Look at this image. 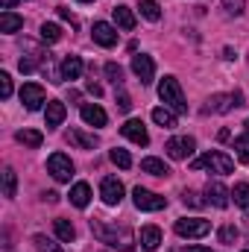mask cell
<instances>
[{"label": "cell", "mask_w": 249, "mask_h": 252, "mask_svg": "<svg viewBox=\"0 0 249 252\" xmlns=\"http://www.w3.org/2000/svg\"><path fill=\"white\" fill-rule=\"evenodd\" d=\"M32 244H35V250H38V252H62V247H59L56 241H50L47 235H35V238H32Z\"/></svg>", "instance_id": "32"}, {"label": "cell", "mask_w": 249, "mask_h": 252, "mask_svg": "<svg viewBox=\"0 0 249 252\" xmlns=\"http://www.w3.org/2000/svg\"><path fill=\"white\" fill-rule=\"evenodd\" d=\"M138 9H141V15H144L147 21H158V18H161V6H158L156 0H141Z\"/></svg>", "instance_id": "29"}, {"label": "cell", "mask_w": 249, "mask_h": 252, "mask_svg": "<svg viewBox=\"0 0 249 252\" xmlns=\"http://www.w3.org/2000/svg\"><path fill=\"white\" fill-rule=\"evenodd\" d=\"M153 121L161 126V129H173L176 126V112L167 109V106H158V109H153Z\"/></svg>", "instance_id": "21"}, {"label": "cell", "mask_w": 249, "mask_h": 252, "mask_svg": "<svg viewBox=\"0 0 249 252\" xmlns=\"http://www.w3.org/2000/svg\"><path fill=\"white\" fill-rule=\"evenodd\" d=\"M176 235L179 238H205L208 232H211V223L208 220H202V217H182V220H176Z\"/></svg>", "instance_id": "4"}, {"label": "cell", "mask_w": 249, "mask_h": 252, "mask_svg": "<svg viewBox=\"0 0 249 252\" xmlns=\"http://www.w3.org/2000/svg\"><path fill=\"white\" fill-rule=\"evenodd\" d=\"M217 238H220V244H235L241 238V232H238V226H223L217 232Z\"/></svg>", "instance_id": "35"}, {"label": "cell", "mask_w": 249, "mask_h": 252, "mask_svg": "<svg viewBox=\"0 0 249 252\" xmlns=\"http://www.w3.org/2000/svg\"><path fill=\"white\" fill-rule=\"evenodd\" d=\"M15 190H18V173L12 170V167H3V196H15Z\"/></svg>", "instance_id": "27"}, {"label": "cell", "mask_w": 249, "mask_h": 252, "mask_svg": "<svg viewBox=\"0 0 249 252\" xmlns=\"http://www.w3.org/2000/svg\"><path fill=\"white\" fill-rule=\"evenodd\" d=\"M132 70H135V76L141 79V85H150L153 82V76H156V62L150 59V56H135L132 59Z\"/></svg>", "instance_id": "14"}, {"label": "cell", "mask_w": 249, "mask_h": 252, "mask_svg": "<svg viewBox=\"0 0 249 252\" xmlns=\"http://www.w3.org/2000/svg\"><path fill=\"white\" fill-rule=\"evenodd\" d=\"M62 38V30H59V24H41V41H47V44H56Z\"/></svg>", "instance_id": "31"}, {"label": "cell", "mask_w": 249, "mask_h": 252, "mask_svg": "<svg viewBox=\"0 0 249 252\" xmlns=\"http://www.w3.org/2000/svg\"><path fill=\"white\" fill-rule=\"evenodd\" d=\"M244 252H249V247H247V250H244Z\"/></svg>", "instance_id": "48"}, {"label": "cell", "mask_w": 249, "mask_h": 252, "mask_svg": "<svg viewBox=\"0 0 249 252\" xmlns=\"http://www.w3.org/2000/svg\"><path fill=\"white\" fill-rule=\"evenodd\" d=\"M64 115H67V109H64V103H59V100H50L47 109H44V121H47L50 129H53V126H62Z\"/></svg>", "instance_id": "17"}, {"label": "cell", "mask_w": 249, "mask_h": 252, "mask_svg": "<svg viewBox=\"0 0 249 252\" xmlns=\"http://www.w3.org/2000/svg\"><path fill=\"white\" fill-rule=\"evenodd\" d=\"M158 97H161V103H164L167 109H173L176 115H185L187 112L185 94H182L176 76H164V79H161V85H158Z\"/></svg>", "instance_id": "2"}, {"label": "cell", "mask_w": 249, "mask_h": 252, "mask_svg": "<svg viewBox=\"0 0 249 252\" xmlns=\"http://www.w3.org/2000/svg\"><path fill=\"white\" fill-rule=\"evenodd\" d=\"M79 115H82V121H85L88 126H106V124H109L106 112H103L97 103H85V106L79 109Z\"/></svg>", "instance_id": "15"}, {"label": "cell", "mask_w": 249, "mask_h": 252, "mask_svg": "<svg viewBox=\"0 0 249 252\" xmlns=\"http://www.w3.org/2000/svg\"><path fill=\"white\" fill-rule=\"evenodd\" d=\"M223 6H226V12H229V15H241V12H244V6H247V0H223Z\"/></svg>", "instance_id": "38"}, {"label": "cell", "mask_w": 249, "mask_h": 252, "mask_svg": "<svg viewBox=\"0 0 249 252\" xmlns=\"http://www.w3.org/2000/svg\"><path fill=\"white\" fill-rule=\"evenodd\" d=\"M121 135H124V138H129L132 144H138V147H147V144H150L147 126L141 124V121H135V118H132V121H126V124L121 126Z\"/></svg>", "instance_id": "13"}, {"label": "cell", "mask_w": 249, "mask_h": 252, "mask_svg": "<svg viewBox=\"0 0 249 252\" xmlns=\"http://www.w3.org/2000/svg\"><path fill=\"white\" fill-rule=\"evenodd\" d=\"M141 170H144V173H150V176H161V179H164V176H170V167H167L161 158H153V156H147V158L141 161Z\"/></svg>", "instance_id": "19"}, {"label": "cell", "mask_w": 249, "mask_h": 252, "mask_svg": "<svg viewBox=\"0 0 249 252\" xmlns=\"http://www.w3.org/2000/svg\"><path fill=\"white\" fill-rule=\"evenodd\" d=\"M44 199H47V202H59V193H56V190H47Z\"/></svg>", "instance_id": "44"}, {"label": "cell", "mask_w": 249, "mask_h": 252, "mask_svg": "<svg viewBox=\"0 0 249 252\" xmlns=\"http://www.w3.org/2000/svg\"><path fill=\"white\" fill-rule=\"evenodd\" d=\"M67 141L76 144V147H82V150H94V147H97V138H94V135H85V132H79V129H70V132H67Z\"/></svg>", "instance_id": "25"}, {"label": "cell", "mask_w": 249, "mask_h": 252, "mask_svg": "<svg viewBox=\"0 0 249 252\" xmlns=\"http://www.w3.org/2000/svg\"><path fill=\"white\" fill-rule=\"evenodd\" d=\"M91 232L103 241V244H109V247H115V250L121 252H132V232L126 229V226H106V223H100V220H91Z\"/></svg>", "instance_id": "1"}, {"label": "cell", "mask_w": 249, "mask_h": 252, "mask_svg": "<svg viewBox=\"0 0 249 252\" xmlns=\"http://www.w3.org/2000/svg\"><path fill=\"white\" fill-rule=\"evenodd\" d=\"M21 103L30 109V112H38L44 103H50V100H44V88L41 85H35V82H27L24 88H21Z\"/></svg>", "instance_id": "9"}, {"label": "cell", "mask_w": 249, "mask_h": 252, "mask_svg": "<svg viewBox=\"0 0 249 252\" xmlns=\"http://www.w3.org/2000/svg\"><path fill=\"white\" fill-rule=\"evenodd\" d=\"M118 109H121V112H129V109H132V100H129V94H126V91L118 94Z\"/></svg>", "instance_id": "39"}, {"label": "cell", "mask_w": 249, "mask_h": 252, "mask_svg": "<svg viewBox=\"0 0 249 252\" xmlns=\"http://www.w3.org/2000/svg\"><path fill=\"white\" fill-rule=\"evenodd\" d=\"M229 196H232V190L226 188L223 182H208L205 185V202L214 205V208H226L229 205Z\"/></svg>", "instance_id": "12"}, {"label": "cell", "mask_w": 249, "mask_h": 252, "mask_svg": "<svg viewBox=\"0 0 249 252\" xmlns=\"http://www.w3.org/2000/svg\"><path fill=\"white\" fill-rule=\"evenodd\" d=\"M79 3H91V0H79Z\"/></svg>", "instance_id": "47"}, {"label": "cell", "mask_w": 249, "mask_h": 252, "mask_svg": "<svg viewBox=\"0 0 249 252\" xmlns=\"http://www.w3.org/2000/svg\"><path fill=\"white\" fill-rule=\"evenodd\" d=\"M100 196H103L106 205H118V202L124 199V182L115 179V176H106V179L100 182Z\"/></svg>", "instance_id": "10"}, {"label": "cell", "mask_w": 249, "mask_h": 252, "mask_svg": "<svg viewBox=\"0 0 249 252\" xmlns=\"http://www.w3.org/2000/svg\"><path fill=\"white\" fill-rule=\"evenodd\" d=\"M190 167H193V170H202V167H208L211 173H217V176H226V173H232V170H235V161H232L226 153H220V150H211V153H205V156L193 158V161H190Z\"/></svg>", "instance_id": "3"}, {"label": "cell", "mask_w": 249, "mask_h": 252, "mask_svg": "<svg viewBox=\"0 0 249 252\" xmlns=\"http://www.w3.org/2000/svg\"><path fill=\"white\" fill-rule=\"evenodd\" d=\"M182 199H185V205H202V199H199L193 190H185V193H182Z\"/></svg>", "instance_id": "40"}, {"label": "cell", "mask_w": 249, "mask_h": 252, "mask_svg": "<svg viewBox=\"0 0 249 252\" xmlns=\"http://www.w3.org/2000/svg\"><path fill=\"white\" fill-rule=\"evenodd\" d=\"M106 76H109L115 85H121V82H124V67H121V64H115V62H109V64H106Z\"/></svg>", "instance_id": "36"}, {"label": "cell", "mask_w": 249, "mask_h": 252, "mask_svg": "<svg viewBox=\"0 0 249 252\" xmlns=\"http://www.w3.org/2000/svg\"><path fill=\"white\" fill-rule=\"evenodd\" d=\"M24 27V18L15 12H0V32H18Z\"/></svg>", "instance_id": "23"}, {"label": "cell", "mask_w": 249, "mask_h": 252, "mask_svg": "<svg viewBox=\"0 0 249 252\" xmlns=\"http://www.w3.org/2000/svg\"><path fill=\"white\" fill-rule=\"evenodd\" d=\"M235 156H238L244 164H249V132L241 135V138H235Z\"/></svg>", "instance_id": "33"}, {"label": "cell", "mask_w": 249, "mask_h": 252, "mask_svg": "<svg viewBox=\"0 0 249 252\" xmlns=\"http://www.w3.org/2000/svg\"><path fill=\"white\" fill-rule=\"evenodd\" d=\"M15 3H18V0H0V9H3V12H12Z\"/></svg>", "instance_id": "43"}, {"label": "cell", "mask_w": 249, "mask_h": 252, "mask_svg": "<svg viewBox=\"0 0 249 252\" xmlns=\"http://www.w3.org/2000/svg\"><path fill=\"white\" fill-rule=\"evenodd\" d=\"M85 88H88V91H91L94 97H100V94H103V88H100V85H97L94 79H88V85H85Z\"/></svg>", "instance_id": "42"}, {"label": "cell", "mask_w": 249, "mask_h": 252, "mask_svg": "<svg viewBox=\"0 0 249 252\" xmlns=\"http://www.w3.org/2000/svg\"><path fill=\"white\" fill-rule=\"evenodd\" d=\"M70 202H73L76 208H85V205L91 202V185H88V182H76V185L70 188Z\"/></svg>", "instance_id": "20"}, {"label": "cell", "mask_w": 249, "mask_h": 252, "mask_svg": "<svg viewBox=\"0 0 249 252\" xmlns=\"http://www.w3.org/2000/svg\"><path fill=\"white\" fill-rule=\"evenodd\" d=\"M109 158H112L118 167H124V170H126V167H132V156H129L126 150H121V147H118V150H112V153H109Z\"/></svg>", "instance_id": "34"}, {"label": "cell", "mask_w": 249, "mask_h": 252, "mask_svg": "<svg viewBox=\"0 0 249 252\" xmlns=\"http://www.w3.org/2000/svg\"><path fill=\"white\" fill-rule=\"evenodd\" d=\"M41 59H47V56H44V53H41L38 47H32V44H30V56H24V59L18 62L21 73H32V70H35V64L41 62Z\"/></svg>", "instance_id": "24"}, {"label": "cell", "mask_w": 249, "mask_h": 252, "mask_svg": "<svg viewBox=\"0 0 249 252\" xmlns=\"http://www.w3.org/2000/svg\"><path fill=\"white\" fill-rule=\"evenodd\" d=\"M82 59L79 56H64L62 67H59V73H62V79H79L82 76Z\"/></svg>", "instance_id": "18"}, {"label": "cell", "mask_w": 249, "mask_h": 252, "mask_svg": "<svg viewBox=\"0 0 249 252\" xmlns=\"http://www.w3.org/2000/svg\"><path fill=\"white\" fill-rule=\"evenodd\" d=\"M182 252H211V250L208 247H185Z\"/></svg>", "instance_id": "45"}, {"label": "cell", "mask_w": 249, "mask_h": 252, "mask_svg": "<svg viewBox=\"0 0 249 252\" xmlns=\"http://www.w3.org/2000/svg\"><path fill=\"white\" fill-rule=\"evenodd\" d=\"M238 106H244V94H241V91H235V94H214V97L208 100L205 112L223 115V112H232V109H238Z\"/></svg>", "instance_id": "7"}, {"label": "cell", "mask_w": 249, "mask_h": 252, "mask_svg": "<svg viewBox=\"0 0 249 252\" xmlns=\"http://www.w3.org/2000/svg\"><path fill=\"white\" fill-rule=\"evenodd\" d=\"M0 97H3V100L12 97V76H9V73H0Z\"/></svg>", "instance_id": "37"}, {"label": "cell", "mask_w": 249, "mask_h": 252, "mask_svg": "<svg viewBox=\"0 0 249 252\" xmlns=\"http://www.w3.org/2000/svg\"><path fill=\"white\" fill-rule=\"evenodd\" d=\"M232 199H235V205L249 208V185L247 182H238V185L232 188Z\"/></svg>", "instance_id": "30"}, {"label": "cell", "mask_w": 249, "mask_h": 252, "mask_svg": "<svg viewBox=\"0 0 249 252\" xmlns=\"http://www.w3.org/2000/svg\"><path fill=\"white\" fill-rule=\"evenodd\" d=\"M15 138H18V144H24V147H32V150H35V147H41V141H44L38 129H21Z\"/></svg>", "instance_id": "26"}, {"label": "cell", "mask_w": 249, "mask_h": 252, "mask_svg": "<svg viewBox=\"0 0 249 252\" xmlns=\"http://www.w3.org/2000/svg\"><path fill=\"white\" fill-rule=\"evenodd\" d=\"M244 126H247V132H249V121H247V124H244Z\"/></svg>", "instance_id": "46"}, {"label": "cell", "mask_w": 249, "mask_h": 252, "mask_svg": "<svg viewBox=\"0 0 249 252\" xmlns=\"http://www.w3.org/2000/svg\"><path fill=\"white\" fill-rule=\"evenodd\" d=\"M91 38H94L100 47H115V44H118V30H115L112 24H106V21H97V24L91 27Z\"/></svg>", "instance_id": "11"}, {"label": "cell", "mask_w": 249, "mask_h": 252, "mask_svg": "<svg viewBox=\"0 0 249 252\" xmlns=\"http://www.w3.org/2000/svg\"><path fill=\"white\" fill-rule=\"evenodd\" d=\"M193 138L190 135H179V138H170L167 144H164V153L170 156V158H176V161H185L187 156L193 153Z\"/></svg>", "instance_id": "8"}, {"label": "cell", "mask_w": 249, "mask_h": 252, "mask_svg": "<svg viewBox=\"0 0 249 252\" xmlns=\"http://www.w3.org/2000/svg\"><path fill=\"white\" fill-rule=\"evenodd\" d=\"M112 15H115V24H118L121 30H135V15H132L129 6H115Z\"/></svg>", "instance_id": "22"}, {"label": "cell", "mask_w": 249, "mask_h": 252, "mask_svg": "<svg viewBox=\"0 0 249 252\" xmlns=\"http://www.w3.org/2000/svg\"><path fill=\"white\" fill-rule=\"evenodd\" d=\"M53 229H56V238L64 241V244H70V241L76 238V229H73L67 220H53Z\"/></svg>", "instance_id": "28"}, {"label": "cell", "mask_w": 249, "mask_h": 252, "mask_svg": "<svg viewBox=\"0 0 249 252\" xmlns=\"http://www.w3.org/2000/svg\"><path fill=\"white\" fill-rule=\"evenodd\" d=\"M132 199H135V208H141V211H161V208L167 205L164 196H158V193H153V190L141 188V185L132 190Z\"/></svg>", "instance_id": "5"}, {"label": "cell", "mask_w": 249, "mask_h": 252, "mask_svg": "<svg viewBox=\"0 0 249 252\" xmlns=\"http://www.w3.org/2000/svg\"><path fill=\"white\" fill-rule=\"evenodd\" d=\"M47 170H50V176L56 182H70V176H73V164H70V158L64 153H53L47 158Z\"/></svg>", "instance_id": "6"}, {"label": "cell", "mask_w": 249, "mask_h": 252, "mask_svg": "<svg viewBox=\"0 0 249 252\" xmlns=\"http://www.w3.org/2000/svg\"><path fill=\"white\" fill-rule=\"evenodd\" d=\"M141 247L147 252H156L161 247V229L158 226H144L141 229Z\"/></svg>", "instance_id": "16"}, {"label": "cell", "mask_w": 249, "mask_h": 252, "mask_svg": "<svg viewBox=\"0 0 249 252\" xmlns=\"http://www.w3.org/2000/svg\"><path fill=\"white\" fill-rule=\"evenodd\" d=\"M59 18H62V21H67V24H70V27H76V18H73V12H70V9H59Z\"/></svg>", "instance_id": "41"}]
</instances>
